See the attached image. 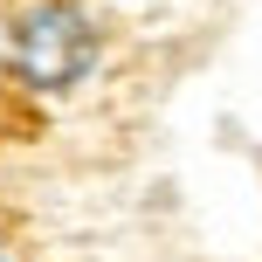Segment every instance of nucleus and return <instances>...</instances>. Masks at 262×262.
<instances>
[{
    "label": "nucleus",
    "instance_id": "1",
    "mask_svg": "<svg viewBox=\"0 0 262 262\" xmlns=\"http://www.w3.org/2000/svg\"><path fill=\"white\" fill-rule=\"evenodd\" d=\"M21 69L41 90H62L90 69V21L76 7H35L21 21Z\"/></svg>",
    "mask_w": 262,
    "mask_h": 262
}]
</instances>
